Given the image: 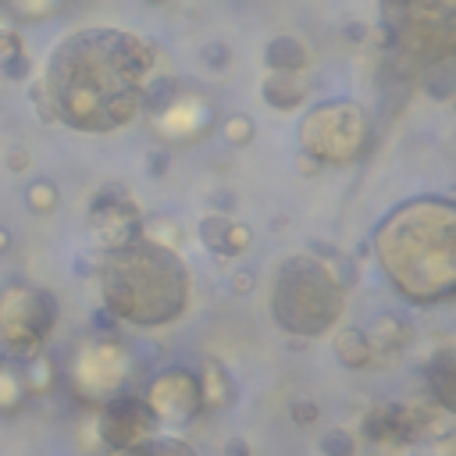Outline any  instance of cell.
Returning a JSON list of instances; mask_svg holds the SVG:
<instances>
[{"label":"cell","instance_id":"1","mask_svg":"<svg viewBox=\"0 0 456 456\" xmlns=\"http://www.w3.org/2000/svg\"><path fill=\"white\" fill-rule=\"evenodd\" d=\"M150 68V47L118 33V29H90L54 51L51 75H90V93L68 114L75 129H114L125 125L139 107V75Z\"/></svg>","mask_w":456,"mask_h":456},{"label":"cell","instance_id":"2","mask_svg":"<svg viewBox=\"0 0 456 456\" xmlns=\"http://www.w3.org/2000/svg\"><path fill=\"white\" fill-rule=\"evenodd\" d=\"M185 268L157 243L118 247L104 264L107 311L132 325H164L185 311Z\"/></svg>","mask_w":456,"mask_h":456},{"label":"cell","instance_id":"3","mask_svg":"<svg viewBox=\"0 0 456 456\" xmlns=\"http://www.w3.org/2000/svg\"><path fill=\"white\" fill-rule=\"evenodd\" d=\"M271 307H275V321L286 332L318 335L335 321V314L342 307V289L321 264H314L307 257H293L289 264L279 268Z\"/></svg>","mask_w":456,"mask_h":456},{"label":"cell","instance_id":"4","mask_svg":"<svg viewBox=\"0 0 456 456\" xmlns=\"http://www.w3.org/2000/svg\"><path fill=\"white\" fill-rule=\"evenodd\" d=\"M150 403V410L157 413V421H171V424H189L200 410H203V399H200V378L175 367V371H164L153 378L150 385V396H143Z\"/></svg>","mask_w":456,"mask_h":456},{"label":"cell","instance_id":"5","mask_svg":"<svg viewBox=\"0 0 456 456\" xmlns=\"http://www.w3.org/2000/svg\"><path fill=\"white\" fill-rule=\"evenodd\" d=\"M157 413L143 396H114L100 417V438L111 449H129L136 442H146V435L157 428Z\"/></svg>","mask_w":456,"mask_h":456},{"label":"cell","instance_id":"6","mask_svg":"<svg viewBox=\"0 0 456 456\" xmlns=\"http://www.w3.org/2000/svg\"><path fill=\"white\" fill-rule=\"evenodd\" d=\"M424 378H428V392H431V399H435L445 413H452V410H456V353H452L449 346H445V350H438V353L431 357V364H428Z\"/></svg>","mask_w":456,"mask_h":456},{"label":"cell","instance_id":"7","mask_svg":"<svg viewBox=\"0 0 456 456\" xmlns=\"http://www.w3.org/2000/svg\"><path fill=\"white\" fill-rule=\"evenodd\" d=\"M200 399L207 410L232 406V399H236V385L217 360H203V367H200Z\"/></svg>","mask_w":456,"mask_h":456},{"label":"cell","instance_id":"8","mask_svg":"<svg viewBox=\"0 0 456 456\" xmlns=\"http://www.w3.org/2000/svg\"><path fill=\"white\" fill-rule=\"evenodd\" d=\"M410 342V325L406 321H399V318H392V314H381L374 325H371V339H367V346H371V353L378 350V353H396V350H403Z\"/></svg>","mask_w":456,"mask_h":456},{"label":"cell","instance_id":"9","mask_svg":"<svg viewBox=\"0 0 456 456\" xmlns=\"http://www.w3.org/2000/svg\"><path fill=\"white\" fill-rule=\"evenodd\" d=\"M264 61L275 68V72H296L307 65V47L296 40V36H279L268 43V54Z\"/></svg>","mask_w":456,"mask_h":456},{"label":"cell","instance_id":"10","mask_svg":"<svg viewBox=\"0 0 456 456\" xmlns=\"http://www.w3.org/2000/svg\"><path fill=\"white\" fill-rule=\"evenodd\" d=\"M335 353H339V360H342L346 367H353V371L367 367L371 357H374L371 346H367V335L357 332V328H342V332L335 335Z\"/></svg>","mask_w":456,"mask_h":456},{"label":"cell","instance_id":"11","mask_svg":"<svg viewBox=\"0 0 456 456\" xmlns=\"http://www.w3.org/2000/svg\"><path fill=\"white\" fill-rule=\"evenodd\" d=\"M264 97L271 107H296L303 100V83L293 75V72H275L268 83H264Z\"/></svg>","mask_w":456,"mask_h":456},{"label":"cell","instance_id":"12","mask_svg":"<svg viewBox=\"0 0 456 456\" xmlns=\"http://www.w3.org/2000/svg\"><path fill=\"white\" fill-rule=\"evenodd\" d=\"M118 456H193V449L178 438H150V442H136L122 449Z\"/></svg>","mask_w":456,"mask_h":456},{"label":"cell","instance_id":"13","mask_svg":"<svg viewBox=\"0 0 456 456\" xmlns=\"http://www.w3.org/2000/svg\"><path fill=\"white\" fill-rule=\"evenodd\" d=\"M228 228H232V221H228V217H217V214L207 217V221H200V240L207 243V250L228 257Z\"/></svg>","mask_w":456,"mask_h":456},{"label":"cell","instance_id":"14","mask_svg":"<svg viewBox=\"0 0 456 456\" xmlns=\"http://www.w3.org/2000/svg\"><path fill=\"white\" fill-rule=\"evenodd\" d=\"M321 452L325 456H353L357 452V438L350 431H342V428H332V431L321 435Z\"/></svg>","mask_w":456,"mask_h":456},{"label":"cell","instance_id":"15","mask_svg":"<svg viewBox=\"0 0 456 456\" xmlns=\"http://www.w3.org/2000/svg\"><path fill=\"white\" fill-rule=\"evenodd\" d=\"M29 207L40 210V214H51L58 207V189L51 182H33L29 185Z\"/></svg>","mask_w":456,"mask_h":456},{"label":"cell","instance_id":"16","mask_svg":"<svg viewBox=\"0 0 456 456\" xmlns=\"http://www.w3.org/2000/svg\"><path fill=\"white\" fill-rule=\"evenodd\" d=\"M289 417H293V424L311 428V424L321 421V406H318L314 399H293V403H289Z\"/></svg>","mask_w":456,"mask_h":456},{"label":"cell","instance_id":"17","mask_svg":"<svg viewBox=\"0 0 456 456\" xmlns=\"http://www.w3.org/2000/svg\"><path fill=\"white\" fill-rule=\"evenodd\" d=\"M224 456H250L247 438H228V442H224Z\"/></svg>","mask_w":456,"mask_h":456},{"label":"cell","instance_id":"18","mask_svg":"<svg viewBox=\"0 0 456 456\" xmlns=\"http://www.w3.org/2000/svg\"><path fill=\"white\" fill-rule=\"evenodd\" d=\"M250 286H254V275H250V271H236V275H232V289H236L240 296H247Z\"/></svg>","mask_w":456,"mask_h":456},{"label":"cell","instance_id":"19","mask_svg":"<svg viewBox=\"0 0 456 456\" xmlns=\"http://www.w3.org/2000/svg\"><path fill=\"white\" fill-rule=\"evenodd\" d=\"M12 247V232H8V228H0V254H4Z\"/></svg>","mask_w":456,"mask_h":456},{"label":"cell","instance_id":"20","mask_svg":"<svg viewBox=\"0 0 456 456\" xmlns=\"http://www.w3.org/2000/svg\"><path fill=\"white\" fill-rule=\"evenodd\" d=\"M346 36H350V40H360V36H364V26H350Z\"/></svg>","mask_w":456,"mask_h":456},{"label":"cell","instance_id":"21","mask_svg":"<svg viewBox=\"0 0 456 456\" xmlns=\"http://www.w3.org/2000/svg\"><path fill=\"white\" fill-rule=\"evenodd\" d=\"M12 168H26V157L22 153H12Z\"/></svg>","mask_w":456,"mask_h":456},{"label":"cell","instance_id":"22","mask_svg":"<svg viewBox=\"0 0 456 456\" xmlns=\"http://www.w3.org/2000/svg\"><path fill=\"white\" fill-rule=\"evenodd\" d=\"M0 374H4V357H0Z\"/></svg>","mask_w":456,"mask_h":456},{"label":"cell","instance_id":"23","mask_svg":"<svg viewBox=\"0 0 456 456\" xmlns=\"http://www.w3.org/2000/svg\"><path fill=\"white\" fill-rule=\"evenodd\" d=\"M157 4H161V0H157Z\"/></svg>","mask_w":456,"mask_h":456}]
</instances>
